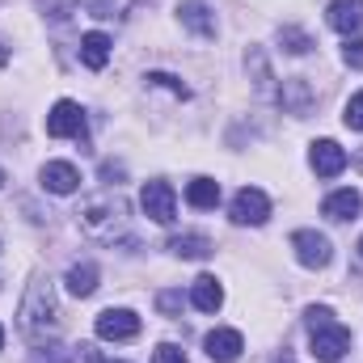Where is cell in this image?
<instances>
[{"mask_svg": "<svg viewBox=\"0 0 363 363\" xmlns=\"http://www.w3.org/2000/svg\"><path fill=\"white\" fill-rule=\"evenodd\" d=\"M17 325H21V334L34 338V342H43L47 334H55V325H60V308H55V287H51L47 279L30 283L26 300H21V313H17Z\"/></svg>", "mask_w": 363, "mask_h": 363, "instance_id": "obj_1", "label": "cell"}, {"mask_svg": "<svg viewBox=\"0 0 363 363\" xmlns=\"http://www.w3.org/2000/svg\"><path fill=\"white\" fill-rule=\"evenodd\" d=\"M34 363H77V355L68 347H38L34 351Z\"/></svg>", "mask_w": 363, "mask_h": 363, "instance_id": "obj_22", "label": "cell"}, {"mask_svg": "<svg viewBox=\"0 0 363 363\" xmlns=\"http://www.w3.org/2000/svg\"><path fill=\"white\" fill-rule=\"evenodd\" d=\"M152 363H186V355H182V347H174V342H161L152 351Z\"/></svg>", "mask_w": 363, "mask_h": 363, "instance_id": "obj_26", "label": "cell"}, {"mask_svg": "<svg viewBox=\"0 0 363 363\" xmlns=\"http://www.w3.org/2000/svg\"><path fill=\"white\" fill-rule=\"evenodd\" d=\"M0 347H4V330H0Z\"/></svg>", "mask_w": 363, "mask_h": 363, "instance_id": "obj_32", "label": "cell"}, {"mask_svg": "<svg viewBox=\"0 0 363 363\" xmlns=\"http://www.w3.org/2000/svg\"><path fill=\"white\" fill-rule=\"evenodd\" d=\"M135 334H140V317L131 308H106L97 317V338H106V342H127Z\"/></svg>", "mask_w": 363, "mask_h": 363, "instance_id": "obj_8", "label": "cell"}, {"mask_svg": "<svg viewBox=\"0 0 363 363\" xmlns=\"http://www.w3.org/2000/svg\"><path fill=\"white\" fill-rule=\"evenodd\" d=\"M359 258H363V237H359Z\"/></svg>", "mask_w": 363, "mask_h": 363, "instance_id": "obj_31", "label": "cell"}, {"mask_svg": "<svg viewBox=\"0 0 363 363\" xmlns=\"http://www.w3.org/2000/svg\"><path fill=\"white\" fill-rule=\"evenodd\" d=\"M342 60H347L351 68H363V38H347V47H342Z\"/></svg>", "mask_w": 363, "mask_h": 363, "instance_id": "obj_27", "label": "cell"}, {"mask_svg": "<svg viewBox=\"0 0 363 363\" xmlns=\"http://www.w3.org/2000/svg\"><path fill=\"white\" fill-rule=\"evenodd\" d=\"M148 81H152V85H161V89H169V93H178V97H190V89L182 85L178 77H169V72H148Z\"/></svg>", "mask_w": 363, "mask_h": 363, "instance_id": "obj_24", "label": "cell"}, {"mask_svg": "<svg viewBox=\"0 0 363 363\" xmlns=\"http://www.w3.org/2000/svg\"><path fill=\"white\" fill-rule=\"evenodd\" d=\"M68 291L81 296V300L93 296V291H97V267H93V262H77V267L68 271Z\"/></svg>", "mask_w": 363, "mask_h": 363, "instance_id": "obj_20", "label": "cell"}, {"mask_svg": "<svg viewBox=\"0 0 363 363\" xmlns=\"http://www.w3.org/2000/svg\"><path fill=\"white\" fill-rule=\"evenodd\" d=\"M110 47H114V43H110L101 30H89V34L81 38V64L93 68V72H101V68L110 64Z\"/></svg>", "mask_w": 363, "mask_h": 363, "instance_id": "obj_14", "label": "cell"}, {"mask_svg": "<svg viewBox=\"0 0 363 363\" xmlns=\"http://www.w3.org/2000/svg\"><path fill=\"white\" fill-rule=\"evenodd\" d=\"M325 21H330L338 34H347V38H351V34L363 26V0H334V4H330V13H325Z\"/></svg>", "mask_w": 363, "mask_h": 363, "instance_id": "obj_12", "label": "cell"}, {"mask_svg": "<svg viewBox=\"0 0 363 363\" xmlns=\"http://www.w3.org/2000/svg\"><path fill=\"white\" fill-rule=\"evenodd\" d=\"M291 250H296L300 267H308V271H321V267H330V258H334L330 237H321V233H313V228L291 233Z\"/></svg>", "mask_w": 363, "mask_h": 363, "instance_id": "obj_5", "label": "cell"}, {"mask_svg": "<svg viewBox=\"0 0 363 363\" xmlns=\"http://www.w3.org/2000/svg\"><path fill=\"white\" fill-rule=\"evenodd\" d=\"M47 135L51 140H85V110L77 101H55L47 114Z\"/></svg>", "mask_w": 363, "mask_h": 363, "instance_id": "obj_4", "label": "cell"}, {"mask_svg": "<svg viewBox=\"0 0 363 363\" xmlns=\"http://www.w3.org/2000/svg\"><path fill=\"white\" fill-rule=\"evenodd\" d=\"M81 228L97 237V241H114V237H123L127 233V203L118 199V194H101V199H93L85 203L81 211Z\"/></svg>", "mask_w": 363, "mask_h": 363, "instance_id": "obj_3", "label": "cell"}, {"mask_svg": "<svg viewBox=\"0 0 363 363\" xmlns=\"http://www.w3.org/2000/svg\"><path fill=\"white\" fill-rule=\"evenodd\" d=\"M140 203H144V211H148L157 224H174L178 194H174V186H169V182H148V186H144V194H140Z\"/></svg>", "mask_w": 363, "mask_h": 363, "instance_id": "obj_7", "label": "cell"}, {"mask_svg": "<svg viewBox=\"0 0 363 363\" xmlns=\"http://www.w3.org/2000/svg\"><path fill=\"white\" fill-rule=\"evenodd\" d=\"M342 123L351 127V131H363V89L347 101V114H342Z\"/></svg>", "mask_w": 363, "mask_h": 363, "instance_id": "obj_23", "label": "cell"}, {"mask_svg": "<svg viewBox=\"0 0 363 363\" xmlns=\"http://www.w3.org/2000/svg\"><path fill=\"white\" fill-rule=\"evenodd\" d=\"M308 334H313V355L321 363H338L351 351V330L342 321H334L330 308H308Z\"/></svg>", "mask_w": 363, "mask_h": 363, "instance_id": "obj_2", "label": "cell"}, {"mask_svg": "<svg viewBox=\"0 0 363 363\" xmlns=\"http://www.w3.org/2000/svg\"><path fill=\"white\" fill-rule=\"evenodd\" d=\"M186 203L199 207V211H211V207L220 203V182L216 178H194L186 186Z\"/></svg>", "mask_w": 363, "mask_h": 363, "instance_id": "obj_17", "label": "cell"}, {"mask_svg": "<svg viewBox=\"0 0 363 363\" xmlns=\"http://www.w3.org/2000/svg\"><path fill=\"white\" fill-rule=\"evenodd\" d=\"M157 308H161L165 317H178L182 313V291H161V296H157Z\"/></svg>", "mask_w": 363, "mask_h": 363, "instance_id": "obj_25", "label": "cell"}, {"mask_svg": "<svg viewBox=\"0 0 363 363\" xmlns=\"http://www.w3.org/2000/svg\"><path fill=\"white\" fill-rule=\"evenodd\" d=\"M308 165L317 169V178H338L347 169V148L334 144V140H317L308 148Z\"/></svg>", "mask_w": 363, "mask_h": 363, "instance_id": "obj_9", "label": "cell"}, {"mask_svg": "<svg viewBox=\"0 0 363 363\" xmlns=\"http://www.w3.org/2000/svg\"><path fill=\"white\" fill-rule=\"evenodd\" d=\"M190 304H194L199 313H216V308L224 304V287H220V279H216V274H199V279L190 283Z\"/></svg>", "mask_w": 363, "mask_h": 363, "instance_id": "obj_11", "label": "cell"}, {"mask_svg": "<svg viewBox=\"0 0 363 363\" xmlns=\"http://www.w3.org/2000/svg\"><path fill=\"white\" fill-rule=\"evenodd\" d=\"M43 186H47L51 194H72V190L81 186V174H77V165H68V161H47V165H43Z\"/></svg>", "mask_w": 363, "mask_h": 363, "instance_id": "obj_13", "label": "cell"}, {"mask_svg": "<svg viewBox=\"0 0 363 363\" xmlns=\"http://www.w3.org/2000/svg\"><path fill=\"white\" fill-rule=\"evenodd\" d=\"M203 347H207V359L233 363L241 351H245V338H241L237 330H211V334L203 338Z\"/></svg>", "mask_w": 363, "mask_h": 363, "instance_id": "obj_10", "label": "cell"}, {"mask_svg": "<svg viewBox=\"0 0 363 363\" xmlns=\"http://www.w3.org/2000/svg\"><path fill=\"white\" fill-rule=\"evenodd\" d=\"M283 106L291 110V114H308V106H313V89H308V81H283Z\"/></svg>", "mask_w": 363, "mask_h": 363, "instance_id": "obj_19", "label": "cell"}, {"mask_svg": "<svg viewBox=\"0 0 363 363\" xmlns=\"http://www.w3.org/2000/svg\"><path fill=\"white\" fill-rule=\"evenodd\" d=\"M271 363H296V359H291V355H287V351H283V355H274Z\"/></svg>", "mask_w": 363, "mask_h": 363, "instance_id": "obj_29", "label": "cell"}, {"mask_svg": "<svg viewBox=\"0 0 363 363\" xmlns=\"http://www.w3.org/2000/svg\"><path fill=\"white\" fill-rule=\"evenodd\" d=\"M169 250H174L178 258H186V262H199V258L211 254V241H207L203 233H186V237H174V241H169Z\"/></svg>", "mask_w": 363, "mask_h": 363, "instance_id": "obj_18", "label": "cell"}, {"mask_svg": "<svg viewBox=\"0 0 363 363\" xmlns=\"http://www.w3.org/2000/svg\"><path fill=\"white\" fill-rule=\"evenodd\" d=\"M178 13H182V21H186L194 34H203V38H211V34H216V17H211V9H207L203 0H186Z\"/></svg>", "mask_w": 363, "mask_h": 363, "instance_id": "obj_16", "label": "cell"}, {"mask_svg": "<svg viewBox=\"0 0 363 363\" xmlns=\"http://www.w3.org/2000/svg\"><path fill=\"white\" fill-rule=\"evenodd\" d=\"M279 43H283L287 55H304V51L313 47V38H308L304 30H296V26H283V30H279Z\"/></svg>", "mask_w": 363, "mask_h": 363, "instance_id": "obj_21", "label": "cell"}, {"mask_svg": "<svg viewBox=\"0 0 363 363\" xmlns=\"http://www.w3.org/2000/svg\"><path fill=\"white\" fill-rule=\"evenodd\" d=\"M363 207L359 190H334L325 203H321V216H330V220H355Z\"/></svg>", "mask_w": 363, "mask_h": 363, "instance_id": "obj_15", "label": "cell"}, {"mask_svg": "<svg viewBox=\"0 0 363 363\" xmlns=\"http://www.w3.org/2000/svg\"><path fill=\"white\" fill-rule=\"evenodd\" d=\"M4 64H9V47L0 43V68H4Z\"/></svg>", "mask_w": 363, "mask_h": 363, "instance_id": "obj_28", "label": "cell"}, {"mask_svg": "<svg viewBox=\"0 0 363 363\" xmlns=\"http://www.w3.org/2000/svg\"><path fill=\"white\" fill-rule=\"evenodd\" d=\"M93 363H123V359H101V355H89Z\"/></svg>", "mask_w": 363, "mask_h": 363, "instance_id": "obj_30", "label": "cell"}, {"mask_svg": "<svg viewBox=\"0 0 363 363\" xmlns=\"http://www.w3.org/2000/svg\"><path fill=\"white\" fill-rule=\"evenodd\" d=\"M0 186H4V169H0Z\"/></svg>", "mask_w": 363, "mask_h": 363, "instance_id": "obj_33", "label": "cell"}, {"mask_svg": "<svg viewBox=\"0 0 363 363\" xmlns=\"http://www.w3.org/2000/svg\"><path fill=\"white\" fill-rule=\"evenodd\" d=\"M271 220V199L262 194V190H254V186H245V190H237V199H233V224H267Z\"/></svg>", "mask_w": 363, "mask_h": 363, "instance_id": "obj_6", "label": "cell"}]
</instances>
